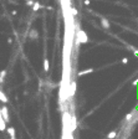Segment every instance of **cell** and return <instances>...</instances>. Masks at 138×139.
<instances>
[{
	"label": "cell",
	"instance_id": "obj_1",
	"mask_svg": "<svg viewBox=\"0 0 138 139\" xmlns=\"http://www.w3.org/2000/svg\"><path fill=\"white\" fill-rule=\"evenodd\" d=\"M77 39H78L80 42H86V41H87V36H86V34H85L83 31H78Z\"/></svg>",
	"mask_w": 138,
	"mask_h": 139
},
{
	"label": "cell",
	"instance_id": "obj_2",
	"mask_svg": "<svg viewBox=\"0 0 138 139\" xmlns=\"http://www.w3.org/2000/svg\"><path fill=\"white\" fill-rule=\"evenodd\" d=\"M114 135H116V133H111V134H109V135H108V137H109V138H113V137H114Z\"/></svg>",
	"mask_w": 138,
	"mask_h": 139
}]
</instances>
